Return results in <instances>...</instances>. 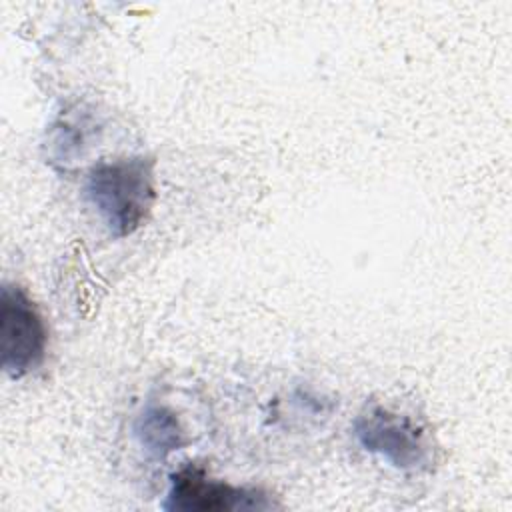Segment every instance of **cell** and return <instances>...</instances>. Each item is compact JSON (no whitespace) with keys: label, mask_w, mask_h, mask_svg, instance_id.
<instances>
[{"label":"cell","mask_w":512,"mask_h":512,"mask_svg":"<svg viewBox=\"0 0 512 512\" xmlns=\"http://www.w3.org/2000/svg\"><path fill=\"white\" fill-rule=\"evenodd\" d=\"M162 508L168 512H252L278 508V504L258 488L232 486L212 478L198 464H184L172 472Z\"/></svg>","instance_id":"cell-3"},{"label":"cell","mask_w":512,"mask_h":512,"mask_svg":"<svg viewBox=\"0 0 512 512\" xmlns=\"http://www.w3.org/2000/svg\"><path fill=\"white\" fill-rule=\"evenodd\" d=\"M134 436L140 446L156 460H164L170 452L186 444V434L176 414L162 404H148L134 422Z\"/></svg>","instance_id":"cell-5"},{"label":"cell","mask_w":512,"mask_h":512,"mask_svg":"<svg viewBox=\"0 0 512 512\" xmlns=\"http://www.w3.org/2000/svg\"><path fill=\"white\" fill-rule=\"evenodd\" d=\"M48 328L34 300L16 284L0 294V356L10 378L34 372L46 356Z\"/></svg>","instance_id":"cell-2"},{"label":"cell","mask_w":512,"mask_h":512,"mask_svg":"<svg viewBox=\"0 0 512 512\" xmlns=\"http://www.w3.org/2000/svg\"><path fill=\"white\" fill-rule=\"evenodd\" d=\"M354 436L366 452L378 454L398 470H424L432 462L426 432L408 416L370 406L354 420Z\"/></svg>","instance_id":"cell-4"},{"label":"cell","mask_w":512,"mask_h":512,"mask_svg":"<svg viewBox=\"0 0 512 512\" xmlns=\"http://www.w3.org/2000/svg\"><path fill=\"white\" fill-rule=\"evenodd\" d=\"M84 194L114 238L130 236L148 220L156 200L154 160L134 156L100 162L90 170Z\"/></svg>","instance_id":"cell-1"}]
</instances>
